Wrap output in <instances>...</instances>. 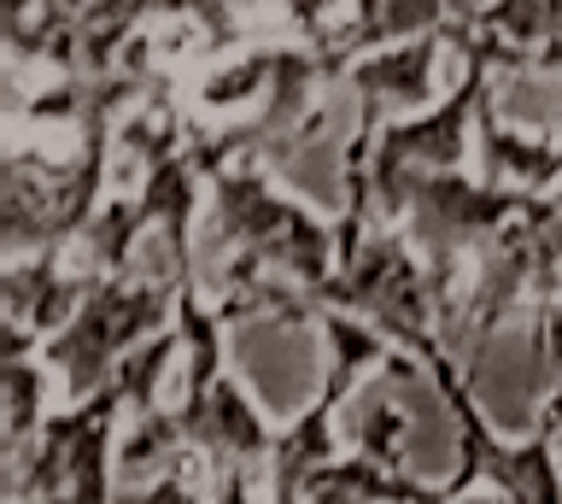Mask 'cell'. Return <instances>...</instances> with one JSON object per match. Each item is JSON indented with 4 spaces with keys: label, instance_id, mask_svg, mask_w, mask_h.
Wrapping results in <instances>:
<instances>
[{
    "label": "cell",
    "instance_id": "1",
    "mask_svg": "<svg viewBox=\"0 0 562 504\" xmlns=\"http://www.w3.org/2000/svg\"><path fill=\"white\" fill-rule=\"evenodd\" d=\"M112 135L94 130L65 153H53L35 135H12L7 165H0V229H7V258L35 253H70L100 217V205L117 194V159Z\"/></svg>",
    "mask_w": 562,
    "mask_h": 504
},
{
    "label": "cell",
    "instance_id": "2",
    "mask_svg": "<svg viewBox=\"0 0 562 504\" xmlns=\"http://www.w3.org/2000/svg\"><path fill=\"white\" fill-rule=\"evenodd\" d=\"M211 217H217L235 258L288 276L311 300H323L334 270H340V229H334V217L311 212L305 200L276 188V177L263 165L240 159V165L217 170L211 177Z\"/></svg>",
    "mask_w": 562,
    "mask_h": 504
},
{
    "label": "cell",
    "instance_id": "3",
    "mask_svg": "<svg viewBox=\"0 0 562 504\" xmlns=\"http://www.w3.org/2000/svg\"><path fill=\"white\" fill-rule=\"evenodd\" d=\"M446 42L463 47V77L439 94V107L411 112V117H386V124L375 130V147H369V194H375V217L381 223L404 217V194H411L416 177H451V170H469L474 124H481V107L492 100L498 59H492V47L457 36L451 24H446Z\"/></svg>",
    "mask_w": 562,
    "mask_h": 504
},
{
    "label": "cell",
    "instance_id": "4",
    "mask_svg": "<svg viewBox=\"0 0 562 504\" xmlns=\"http://www.w3.org/2000/svg\"><path fill=\"white\" fill-rule=\"evenodd\" d=\"M176 300L182 282H147V276H105L94 293L82 300V311L53 335L42 352L47 370L65 381L70 405H88L94 393H105L117 381V370L130 363L147 340H158L165 328H176Z\"/></svg>",
    "mask_w": 562,
    "mask_h": 504
},
{
    "label": "cell",
    "instance_id": "5",
    "mask_svg": "<svg viewBox=\"0 0 562 504\" xmlns=\"http://www.w3.org/2000/svg\"><path fill=\"white\" fill-rule=\"evenodd\" d=\"M527 305L533 311L562 305V194L527 200L521 212L509 217V229L474 258V288H469V300L451 311L446 352L451 346H469V352L486 346Z\"/></svg>",
    "mask_w": 562,
    "mask_h": 504
},
{
    "label": "cell",
    "instance_id": "6",
    "mask_svg": "<svg viewBox=\"0 0 562 504\" xmlns=\"http://www.w3.org/2000/svg\"><path fill=\"white\" fill-rule=\"evenodd\" d=\"M123 416H130V405H123L117 381L88 405L53 411L42 440L12 463V504H112Z\"/></svg>",
    "mask_w": 562,
    "mask_h": 504
},
{
    "label": "cell",
    "instance_id": "7",
    "mask_svg": "<svg viewBox=\"0 0 562 504\" xmlns=\"http://www.w3.org/2000/svg\"><path fill=\"white\" fill-rule=\"evenodd\" d=\"M533 194H516V188H492L469 170H451V177H416L411 194H404V235L416 240V253L457 288L463 282V265L481 258L492 240L509 229V217Z\"/></svg>",
    "mask_w": 562,
    "mask_h": 504
},
{
    "label": "cell",
    "instance_id": "8",
    "mask_svg": "<svg viewBox=\"0 0 562 504\" xmlns=\"http://www.w3.org/2000/svg\"><path fill=\"white\" fill-rule=\"evenodd\" d=\"M0 293H7V358H35L82 311L94 282L70 265V253H35L7 258Z\"/></svg>",
    "mask_w": 562,
    "mask_h": 504
},
{
    "label": "cell",
    "instance_id": "9",
    "mask_svg": "<svg viewBox=\"0 0 562 504\" xmlns=\"http://www.w3.org/2000/svg\"><path fill=\"white\" fill-rule=\"evenodd\" d=\"M474 159H481V182L492 188H516V194H562V142L544 130H509L498 107H481V124H474Z\"/></svg>",
    "mask_w": 562,
    "mask_h": 504
},
{
    "label": "cell",
    "instance_id": "10",
    "mask_svg": "<svg viewBox=\"0 0 562 504\" xmlns=\"http://www.w3.org/2000/svg\"><path fill=\"white\" fill-rule=\"evenodd\" d=\"M439 59H446V30L434 36H416V42H398V47H381V54H363L358 65H346V89L358 94V107H422L439 89ZM439 107V100H434Z\"/></svg>",
    "mask_w": 562,
    "mask_h": 504
},
{
    "label": "cell",
    "instance_id": "11",
    "mask_svg": "<svg viewBox=\"0 0 562 504\" xmlns=\"http://www.w3.org/2000/svg\"><path fill=\"white\" fill-rule=\"evenodd\" d=\"M305 504H446V486H428L404 469L381 458H334L328 469H316L305 486Z\"/></svg>",
    "mask_w": 562,
    "mask_h": 504
},
{
    "label": "cell",
    "instance_id": "12",
    "mask_svg": "<svg viewBox=\"0 0 562 504\" xmlns=\"http://www.w3.org/2000/svg\"><path fill=\"white\" fill-rule=\"evenodd\" d=\"M47 363L42 358H7V463L42 440L47 428Z\"/></svg>",
    "mask_w": 562,
    "mask_h": 504
},
{
    "label": "cell",
    "instance_id": "13",
    "mask_svg": "<svg viewBox=\"0 0 562 504\" xmlns=\"http://www.w3.org/2000/svg\"><path fill=\"white\" fill-rule=\"evenodd\" d=\"M182 358V328H165L158 340H147L140 352L117 370V388H123V405H130V423H147V416H158L165 405H158V393H165V376L170 363Z\"/></svg>",
    "mask_w": 562,
    "mask_h": 504
},
{
    "label": "cell",
    "instance_id": "14",
    "mask_svg": "<svg viewBox=\"0 0 562 504\" xmlns=\"http://www.w3.org/2000/svg\"><path fill=\"white\" fill-rule=\"evenodd\" d=\"M358 451H363V458H381V463L404 469V458H411V411L393 405V399H375L369 416L358 423Z\"/></svg>",
    "mask_w": 562,
    "mask_h": 504
},
{
    "label": "cell",
    "instance_id": "15",
    "mask_svg": "<svg viewBox=\"0 0 562 504\" xmlns=\"http://www.w3.org/2000/svg\"><path fill=\"white\" fill-rule=\"evenodd\" d=\"M193 458L188 463H176L165 469V475H153V481H135V486H117V499L112 504H217L205 493V481L200 475H188Z\"/></svg>",
    "mask_w": 562,
    "mask_h": 504
}]
</instances>
